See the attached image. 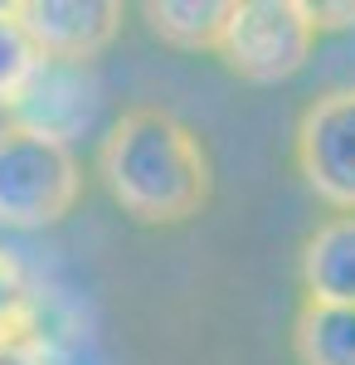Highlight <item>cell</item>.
I'll use <instances>...</instances> for the list:
<instances>
[{"label": "cell", "instance_id": "cell-1", "mask_svg": "<svg viewBox=\"0 0 355 365\" xmlns=\"http://www.w3.org/2000/svg\"><path fill=\"white\" fill-rule=\"evenodd\" d=\"M98 166L112 200L146 225H180L210 200V156L180 117L137 108L108 132Z\"/></svg>", "mask_w": 355, "mask_h": 365}, {"label": "cell", "instance_id": "cell-2", "mask_svg": "<svg viewBox=\"0 0 355 365\" xmlns=\"http://www.w3.org/2000/svg\"><path fill=\"white\" fill-rule=\"evenodd\" d=\"M78 200V161L63 141L29 127H0V225L44 229Z\"/></svg>", "mask_w": 355, "mask_h": 365}, {"label": "cell", "instance_id": "cell-3", "mask_svg": "<svg viewBox=\"0 0 355 365\" xmlns=\"http://www.w3.org/2000/svg\"><path fill=\"white\" fill-rule=\"evenodd\" d=\"M317 29L307 20V0H234L219 39V58L248 83H282L312 54Z\"/></svg>", "mask_w": 355, "mask_h": 365}, {"label": "cell", "instance_id": "cell-4", "mask_svg": "<svg viewBox=\"0 0 355 365\" xmlns=\"http://www.w3.org/2000/svg\"><path fill=\"white\" fill-rule=\"evenodd\" d=\"M297 166L331 210L355 215V88L321 93L302 113Z\"/></svg>", "mask_w": 355, "mask_h": 365}, {"label": "cell", "instance_id": "cell-5", "mask_svg": "<svg viewBox=\"0 0 355 365\" xmlns=\"http://www.w3.org/2000/svg\"><path fill=\"white\" fill-rule=\"evenodd\" d=\"M15 15L44 63H88L122 25V5L112 0H25L15 5Z\"/></svg>", "mask_w": 355, "mask_h": 365}, {"label": "cell", "instance_id": "cell-6", "mask_svg": "<svg viewBox=\"0 0 355 365\" xmlns=\"http://www.w3.org/2000/svg\"><path fill=\"white\" fill-rule=\"evenodd\" d=\"M93 108H98V83L83 63H44L39 78L29 83V93L15 108V127H29L49 141H63L93 122Z\"/></svg>", "mask_w": 355, "mask_h": 365}, {"label": "cell", "instance_id": "cell-7", "mask_svg": "<svg viewBox=\"0 0 355 365\" xmlns=\"http://www.w3.org/2000/svg\"><path fill=\"white\" fill-rule=\"evenodd\" d=\"M302 287L307 302L355 307V215H336L302 244Z\"/></svg>", "mask_w": 355, "mask_h": 365}, {"label": "cell", "instance_id": "cell-8", "mask_svg": "<svg viewBox=\"0 0 355 365\" xmlns=\"http://www.w3.org/2000/svg\"><path fill=\"white\" fill-rule=\"evenodd\" d=\"M292 351L302 365H355V307L302 302L292 322Z\"/></svg>", "mask_w": 355, "mask_h": 365}, {"label": "cell", "instance_id": "cell-9", "mask_svg": "<svg viewBox=\"0 0 355 365\" xmlns=\"http://www.w3.org/2000/svg\"><path fill=\"white\" fill-rule=\"evenodd\" d=\"M234 0H165L146 5V20L175 49H219Z\"/></svg>", "mask_w": 355, "mask_h": 365}, {"label": "cell", "instance_id": "cell-10", "mask_svg": "<svg viewBox=\"0 0 355 365\" xmlns=\"http://www.w3.org/2000/svg\"><path fill=\"white\" fill-rule=\"evenodd\" d=\"M39 68H44V54L25 34L15 5H0V108H20V98L39 78Z\"/></svg>", "mask_w": 355, "mask_h": 365}, {"label": "cell", "instance_id": "cell-11", "mask_svg": "<svg viewBox=\"0 0 355 365\" xmlns=\"http://www.w3.org/2000/svg\"><path fill=\"white\" fill-rule=\"evenodd\" d=\"M307 20H312V29H351L355 25V0H346V5L312 0V5H307Z\"/></svg>", "mask_w": 355, "mask_h": 365}]
</instances>
